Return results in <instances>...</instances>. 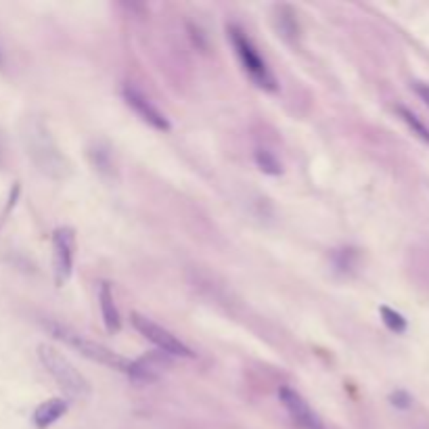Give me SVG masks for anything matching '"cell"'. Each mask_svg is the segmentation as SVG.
<instances>
[{
  "label": "cell",
  "mask_w": 429,
  "mask_h": 429,
  "mask_svg": "<svg viewBox=\"0 0 429 429\" xmlns=\"http://www.w3.org/2000/svg\"><path fill=\"white\" fill-rule=\"evenodd\" d=\"M98 306H101V316H103L105 329L109 333H118L122 327V318H120V310L116 306V297H114L109 283H101V287H98Z\"/></svg>",
  "instance_id": "9c48e42d"
},
{
  "label": "cell",
  "mask_w": 429,
  "mask_h": 429,
  "mask_svg": "<svg viewBox=\"0 0 429 429\" xmlns=\"http://www.w3.org/2000/svg\"><path fill=\"white\" fill-rule=\"evenodd\" d=\"M122 98H124V103L130 107V109L147 126H151L153 130H159V132H168L170 130V120L166 118V114L159 109V107L140 88H136L134 84H126L122 88Z\"/></svg>",
  "instance_id": "8992f818"
},
{
  "label": "cell",
  "mask_w": 429,
  "mask_h": 429,
  "mask_svg": "<svg viewBox=\"0 0 429 429\" xmlns=\"http://www.w3.org/2000/svg\"><path fill=\"white\" fill-rule=\"evenodd\" d=\"M130 320H132V327H134L147 342H151V344H153L159 352H162V354H166V356H176V358H193V356H195L193 350H191L185 342H180L172 331H168V329L162 327V325H157L155 320L147 318L145 314L132 312Z\"/></svg>",
  "instance_id": "277c9868"
},
{
  "label": "cell",
  "mask_w": 429,
  "mask_h": 429,
  "mask_svg": "<svg viewBox=\"0 0 429 429\" xmlns=\"http://www.w3.org/2000/svg\"><path fill=\"white\" fill-rule=\"evenodd\" d=\"M253 159H255V166L264 174H268V176H279V174H283V164L279 162V157L273 151L258 147L253 151Z\"/></svg>",
  "instance_id": "8fae6325"
},
{
  "label": "cell",
  "mask_w": 429,
  "mask_h": 429,
  "mask_svg": "<svg viewBox=\"0 0 429 429\" xmlns=\"http://www.w3.org/2000/svg\"><path fill=\"white\" fill-rule=\"evenodd\" d=\"M379 314H381L384 325H386L392 333H404V331L408 329L406 318H404L398 310H394V308H390V306H381V308H379Z\"/></svg>",
  "instance_id": "4fadbf2b"
},
{
  "label": "cell",
  "mask_w": 429,
  "mask_h": 429,
  "mask_svg": "<svg viewBox=\"0 0 429 429\" xmlns=\"http://www.w3.org/2000/svg\"><path fill=\"white\" fill-rule=\"evenodd\" d=\"M0 65H3V55H0Z\"/></svg>",
  "instance_id": "2e32d148"
},
{
  "label": "cell",
  "mask_w": 429,
  "mask_h": 429,
  "mask_svg": "<svg viewBox=\"0 0 429 429\" xmlns=\"http://www.w3.org/2000/svg\"><path fill=\"white\" fill-rule=\"evenodd\" d=\"M168 358H170V356H166V354H162V352H159V354H147V356H143V358H138V360H132L128 375H130V377H132L134 381H138V384H151V381H157V379L164 375L166 366L170 364Z\"/></svg>",
  "instance_id": "ba28073f"
},
{
  "label": "cell",
  "mask_w": 429,
  "mask_h": 429,
  "mask_svg": "<svg viewBox=\"0 0 429 429\" xmlns=\"http://www.w3.org/2000/svg\"><path fill=\"white\" fill-rule=\"evenodd\" d=\"M76 258V233L70 227H59L52 233V275L55 285L63 287L74 273Z\"/></svg>",
  "instance_id": "5b68a950"
},
{
  "label": "cell",
  "mask_w": 429,
  "mask_h": 429,
  "mask_svg": "<svg viewBox=\"0 0 429 429\" xmlns=\"http://www.w3.org/2000/svg\"><path fill=\"white\" fill-rule=\"evenodd\" d=\"M412 402L415 400H412V396L406 390H396V392L390 394V404L394 408H398V410H408L412 406Z\"/></svg>",
  "instance_id": "5bb4252c"
},
{
  "label": "cell",
  "mask_w": 429,
  "mask_h": 429,
  "mask_svg": "<svg viewBox=\"0 0 429 429\" xmlns=\"http://www.w3.org/2000/svg\"><path fill=\"white\" fill-rule=\"evenodd\" d=\"M396 112H398V116H400V120L410 128V132L419 138V140H423L427 147H429V128L408 109V107H404V105H398L396 107Z\"/></svg>",
  "instance_id": "7c38bea8"
},
{
  "label": "cell",
  "mask_w": 429,
  "mask_h": 429,
  "mask_svg": "<svg viewBox=\"0 0 429 429\" xmlns=\"http://www.w3.org/2000/svg\"><path fill=\"white\" fill-rule=\"evenodd\" d=\"M227 34H229V42L233 44L235 48V55L243 67V72L247 74V78L262 90L266 92H277L279 88V82L273 74V70L268 67V63L262 59L260 50L255 48L253 40L247 36V32L237 25V23H231L227 28Z\"/></svg>",
  "instance_id": "6da1fadb"
},
{
  "label": "cell",
  "mask_w": 429,
  "mask_h": 429,
  "mask_svg": "<svg viewBox=\"0 0 429 429\" xmlns=\"http://www.w3.org/2000/svg\"><path fill=\"white\" fill-rule=\"evenodd\" d=\"M38 358L42 362V366L46 368V373L50 375L55 384L70 396L76 400L88 398L90 396V384L84 375L76 368V364L57 348H52L48 344H40L38 346Z\"/></svg>",
  "instance_id": "7a4b0ae2"
},
{
  "label": "cell",
  "mask_w": 429,
  "mask_h": 429,
  "mask_svg": "<svg viewBox=\"0 0 429 429\" xmlns=\"http://www.w3.org/2000/svg\"><path fill=\"white\" fill-rule=\"evenodd\" d=\"M48 331H50V335L55 337V339H59V342H63L65 346L78 350V352H80L82 356H86L88 360L98 362V364H103V366H107V368L122 370V373L128 375L132 360L124 358L122 354L114 352L112 348H107V346H103V344H98V342H94V339H88V337H84L82 333H78V331H74V329L61 325V323H48Z\"/></svg>",
  "instance_id": "3957f363"
},
{
  "label": "cell",
  "mask_w": 429,
  "mask_h": 429,
  "mask_svg": "<svg viewBox=\"0 0 429 429\" xmlns=\"http://www.w3.org/2000/svg\"><path fill=\"white\" fill-rule=\"evenodd\" d=\"M279 400L283 404V408L287 410V415L291 417V421L300 427V429H325L320 417L314 412V408L310 406V402L295 392L289 386H281L279 388Z\"/></svg>",
  "instance_id": "52a82bcc"
},
{
  "label": "cell",
  "mask_w": 429,
  "mask_h": 429,
  "mask_svg": "<svg viewBox=\"0 0 429 429\" xmlns=\"http://www.w3.org/2000/svg\"><path fill=\"white\" fill-rule=\"evenodd\" d=\"M70 408V402L65 398H50V400H44L36 406L34 410V425L38 429H48L50 425H55Z\"/></svg>",
  "instance_id": "30bf717a"
},
{
  "label": "cell",
  "mask_w": 429,
  "mask_h": 429,
  "mask_svg": "<svg viewBox=\"0 0 429 429\" xmlns=\"http://www.w3.org/2000/svg\"><path fill=\"white\" fill-rule=\"evenodd\" d=\"M412 90L429 107V84H425V82H412Z\"/></svg>",
  "instance_id": "9a60e30c"
}]
</instances>
